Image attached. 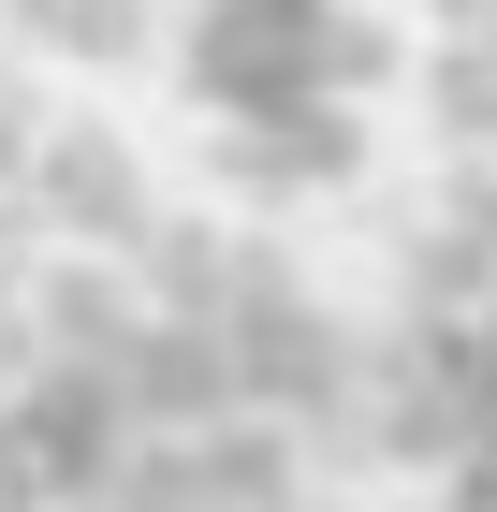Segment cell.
I'll list each match as a JSON object with an SVG mask.
<instances>
[{
    "instance_id": "7a4b0ae2",
    "label": "cell",
    "mask_w": 497,
    "mask_h": 512,
    "mask_svg": "<svg viewBox=\"0 0 497 512\" xmlns=\"http://www.w3.org/2000/svg\"><path fill=\"white\" fill-rule=\"evenodd\" d=\"M30 205L74 249H147V176H132L117 132H44V147H30Z\"/></svg>"
},
{
    "instance_id": "6da1fadb",
    "label": "cell",
    "mask_w": 497,
    "mask_h": 512,
    "mask_svg": "<svg viewBox=\"0 0 497 512\" xmlns=\"http://www.w3.org/2000/svg\"><path fill=\"white\" fill-rule=\"evenodd\" d=\"M395 30L366 0H191V103L205 118H307V103H381Z\"/></svg>"
},
{
    "instance_id": "3957f363",
    "label": "cell",
    "mask_w": 497,
    "mask_h": 512,
    "mask_svg": "<svg viewBox=\"0 0 497 512\" xmlns=\"http://www.w3.org/2000/svg\"><path fill=\"white\" fill-rule=\"evenodd\" d=\"M220 176L234 191H337V176H366V103H307V118H220Z\"/></svg>"
}]
</instances>
